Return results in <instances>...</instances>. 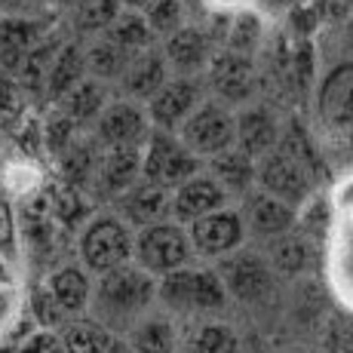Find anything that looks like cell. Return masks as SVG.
Wrapping results in <instances>:
<instances>
[{"instance_id": "cell-4", "label": "cell", "mask_w": 353, "mask_h": 353, "mask_svg": "<svg viewBox=\"0 0 353 353\" xmlns=\"http://www.w3.org/2000/svg\"><path fill=\"white\" fill-rule=\"evenodd\" d=\"M194 246L191 234L179 221H160V225L135 230V246H132V261L145 268L151 276H166L179 268H188L194 261Z\"/></svg>"}, {"instance_id": "cell-23", "label": "cell", "mask_w": 353, "mask_h": 353, "mask_svg": "<svg viewBox=\"0 0 353 353\" xmlns=\"http://www.w3.org/2000/svg\"><path fill=\"white\" fill-rule=\"evenodd\" d=\"M86 80V46L77 40H68L59 46L56 59H52L50 77H46V96L52 101H62L77 83Z\"/></svg>"}, {"instance_id": "cell-30", "label": "cell", "mask_w": 353, "mask_h": 353, "mask_svg": "<svg viewBox=\"0 0 353 353\" xmlns=\"http://www.w3.org/2000/svg\"><path fill=\"white\" fill-rule=\"evenodd\" d=\"M332 283H335L338 295L353 307V221L347 219L332 236Z\"/></svg>"}, {"instance_id": "cell-3", "label": "cell", "mask_w": 353, "mask_h": 353, "mask_svg": "<svg viewBox=\"0 0 353 353\" xmlns=\"http://www.w3.org/2000/svg\"><path fill=\"white\" fill-rule=\"evenodd\" d=\"M135 234L120 215L101 212L92 215L83 228H80L77 240V258L92 276H101L114 268H123L132 261Z\"/></svg>"}, {"instance_id": "cell-32", "label": "cell", "mask_w": 353, "mask_h": 353, "mask_svg": "<svg viewBox=\"0 0 353 353\" xmlns=\"http://www.w3.org/2000/svg\"><path fill=\"white\" fill-rule=\"evenodd\" d=\"M310 255H314V246H310L307 236H298V234H283L276 240H270V268L280 270V274H301L304 268L310 264Z\"/></svg>"}, {"instance_id": "cell-34", "label": "cell", "mask_w": 353, "mask_h": 353, "mask_svg": "<svg viewBox=\"0 0 353 353\" xmlns=\"http://www.w3.org/2000/svg\"><path fill=\"white\" fill-rule=\"evenodd\" d=\"M123 12L120 0H86L80 10L71 12V25L77 34H105Z\"/></svg>"}, {"instance_id": "cell-41", "label": "cell", "mask_w": 353, "mask_h": 353, "mask_svg": "<svg viewBox=\"0 0 353 353\" xmlns=\"http://www.w3.org/2000/svg\"><path fill=\"white\" fill-rule=\"evenodd\" d=\"M16 353H68L65 341H62V332H52V329H37L28 332L22 338V344L16 347Z\"/></svg>"}, {"instance_id": "cell-46", "label": "cell", "mask_w": 353, "mask_h": 353, "mask_svg": "<svg viewBox=\"0 0 353 353\" xmlns=\"http://www.w3.org/2000/svg\"><path fill=\"white\" fill-rule=\"evenodd\" d=\"M120 3H123V6H129V10H141V12H145L148 6L154 3V0H120Z\"/></svg>"}, {"instance_id": "cell-7", "label": "cell", "mask_w": 353, "mask_h": 353, "mask_svg": "<svg viewBox=\"0 0 353 353\" xmlns=\"http://www.w3.org/2000/svg\"><path fill=\"white\" fill-rule=\"evenodd\" d=\"M310 163L289 154L286 148H276L274 154L258 160V181L255 188L268 191L270 196L283 200L286 206L298 209L310 200Z\"/></svg>"}, {"instance_id": "cell-36", "label": "cell", "mask_w": 353, "mask_h": 353, "mask_svg": "<svg viewBox=\"0 0 353 353\" xmlns=\"http://www.w3.org/2000/svg\"><path fill=\"white\" fill-rule=\"evenodd\" d=\"M50 203H52V215H56V221L68 230L80 228V221L86 219V200L83 194H80V188L74 185H56L50 194Z\"/></svg>"}, {"instance_id": "cell-8", "label": "cell", "mask_w": 353, "mask_h": 353, "mask_svg": "<svg viewBox=\"0 0 353 353\" xmlns=\"http://www.w3.org/2000/svg\"><path fill=\"white\" fill-rule=\"evenodd\" d=\"M154 132V123L148 117V108L132 99H111L99 123L92 126V135L101 148H145Z\"/></svg>"}, {"instance_id": "cell-33", "label": "cell", "mask_w": 353, "mask_h": 353, "mask_svg": "<svg viewBox=\"0 0 353 353\" xmlns=\"http://www.w3.org/2000/svg\"><path fill=\"white\" fill-rule=\"evenodd\" d=\"M62 341L68 353H108L117 338L108 329H101L96 320H90V323L74 320L62 329Z\"/></svg>"}, {"instance_id": "cell-28", "label": "cell", "mask_w": 353, "mask_h": 353, "mask_svg": "<svg viewBox=\"0 0 353 353\" xmlns=\"http://www.w3.org/2000/svg\"><path fill=\"white\" fill-rule=\"evenodd\" d=\"M105 37L114 40L120 50L129 52V56H139V52L154 50V46H157V34L151 31V25H148L145 12H132V10H123V12H120L117 22H114L111 28L105 31Z\"/></svg>"}, {"instance_id": "cell-45", "label": "cell", "mask_w": 353, "mask_h": 353, "mask_svg": "<svg viewBox=\"0 0 353 353\" xmlns=\"http://www.w3.org/2000/svg\"><path fill=\"white\" fill-rule=\"evenodd\" d=\"M50 3H52V6H62V10H71V12H74V10H80V6H83L86 0H50Z\"/></svg>"}, {"instance_id": "cell-38", "label": "cell", "mask_w": 353, "mask_h": 353, "mask_svg": "<svg viewBox=\"0 0 353 353\" xmlns=\"http://www.w3.org/2000/svg\"><path fill=\"white\" fill-rule=\"evenodd\" d=\"M145 19L157 40H166L169 34L185 28V0H154L145 10Z\"/></svg>"}, {"instance_id": "cell-22", "label": "cell", "mask_w": 353, "mask_h": 353, "mask_svg": "<svg viewBox=\"0 0 353 353\" xmlns=\"http://www.w3.org/2000/svg\"><path fill=\"white\" fill-rule=\"evenodd\" d=\"M206 172L225 188L228 196H246L258 181V163L240 148H230L219 157L206 160Z\"/></svg>"}, {"instance_id": "cell-16", "label": "cell", "mask_w": 353, "mask_h": 353, "mask_svg": "<svg viewBox=\"0 0 353 353\" xmlns=\"http://www.w3.org/2000/svg\"><path fill=\"white\" fill-rule=\"evenodd\" d=\"M280 120L264 105H243L236 111V148L255 163L280 148Z\"/></svg>"}, {"instance_id": "cell-17", "label": "cell", "mask_w": 353, "mask_h": 353, "mask_svg": "<svg viewBox=\"0 0 353 353\" xmlns=\"http://www.w3.org/2000/svg\"><path fill=\"white\" fill-rule=\"evenodd\" d=\"M169 194L166 188H157L151 181L141 179L135 188H129L123 196L114 200L117 206V215L126 221L129 228L141 230V228H151V225H160V221H169L172 219V206H169Z\"/></svg>"}, {"instance_id": "cell-37", "label": "cell", "mask_w": 353, "mask_h": 353, "mask_svg": "<svg viewBox=\"0 0 353 353\" xmlns=\"http://www.w3.org/2000/svg\"><path fill=\"white\" fill-rule=\"evenodd\" d=\"M80 129H83V126H77V123H74V120L62 111V108H59V111H52L50 117H46V123H43V148L59 160V157H62V154L68 151V148H71L74 141L83 135Z\"/></svg>"}, {"instance_id": "cell-24", "label": "cell", "mask_w": 353, "mask_h": 353, "mask_svg": "<svg viewBox=\"0 0 353 353\" xmlns=\"http://www.w3.org/2000/svg\"><path fill=\"white\" fill-rule=\"evenodd\" d=\"M108 105H111L108 83H101V80H92V77H86L83 83H77L62 101H59V108H62V111L77 126H96Z\"/></svg>"}, {"instance_id": "cell-35", "label": "cell", "mask_w": 353, "mask_h": 353, "mask_svg": "<svg viewBox=\"0 0 353 353\" xmlns=\"http://www.w3.org/2000/svg\"><path fill=\"white\" fill-rule=\"evenodd\" d=\"M191 353H236L240 350V338L228 323H206L191 335L188 344Z\"/></svg>"}, {"instance_id": "cell-44", "label": "cell", "mask_w": 353, "mask_h": 353, "mask_svg": "<svg viewBox=\"0 0 353 353\" xmlns=\"http://www.w3.org/2000/svg\"><path fill=\"white\" fill-rule=\"evenodd\" d=\"M209 12H236V10H246L252 6L255 0H200Z\"/></svg>"}, {"instance_id": "cell-13", "label": "cell", "mask_w": 353, "mask_h": 353, "mask_svg": "<svg viewBox=\"0 0 353 353\" xmlns=\"http://www.w3.org/2000/svg\"><path fill=\"white\" fill-rule=\"evenodd\" d=\"M160 50L175 77H203L215 56L212 37L203 28H194V25H185L175 34H169L160 43Z\"/></svg>"}, {"instance_id": "cell-29", "label": "cell", "mask_w": 353, "mask_h": 353, "mask_svg": "<svg viewBox=\"0 0 353 353\" xmlns=\"http://www.w3.org/2000/svg\"><path fill=\"white\" fill-rule=\"evenodd\" d=\"M129 62H132V56L126 50H120L114 40H108L105 34L86 46V74L92 80H101V83H108V80H117L120 83Z\"/></svg>"}, {"instance_id": "cell-19", "label": "cell", "mask_w": 353, "mask_h": 353, "mask_svg": "<svg viewBox=\"0 0 353 353\" xmlns=\"http://www.w3.org/2000/svg\"><path fill=\"white\" fill-rule=\"evenodd\" d=\"M169 77H172V71L166 65V56H163L160 46H154V50L132 56V62L126 65L123 77H120V90H123V99L148 105L166 86Z\"/></svg>"}, {"instance_id": "cell-26", "label": "cell", "mask_w": 353, "mask_h": 353, "mask_svg": "<svg viewBox=\"0 0 353 353\" xmlns=\"http://www.w3.org/2000/svg\"><path fill=\"white\" fill-rule=\"evenodd\" d=\"M323 117L341 132L353 135V68H344L325 83Z\"/></svg>"}, {"instance_id": "cell-9", "label": "cell", "mask_w": 353, "mask_h": 353, "mask_svg": "<svg viewBox=\"0 0 353 353\" xmlns=\"http://www.w3.org/2000/svg\"><path fill=\"white\" fill-rule=\"evenodd\" d=\"M206 101V83L203 77H169L166 86L148 101V117H151L154 129L163 132H175L185 126V120L191 117L196 108Z\"/></svg>"}, {"instance_id": "cell-10", "label": "cell", "mask_w": 353, "mask_h": 353, "mask_svg": "<svg viewBox=\"0 0 353 353\" xmlns=\"http://www.w3.org/2000/svg\"><path fill=\"white\" fill-rule=\"evenodd\" d=\"M188 234H191V246L196 255L203 258H228L234 255L236 249H243L246 243V221H243L240 209H215L206 219L188 225Z\"/></svg>"}, {"instance_id": "cell-12", "label": "cell", "mask_w": 353, "mask_h": 353, "mask_svg": "<svg viewBox=\"0 0 353 353\" xmlns=\"http://www.w3.org/2000/svg\"><path fill=\"white\" fill-rule=\"evenodd\" d=\"M206 86L221 105H249L255 92V62L252 56L219 50L206 68Z\"/></svg>"}, {"instance_id": "cell-27", "label": "cell", "mask_w": 353, "mask_h": 353, "mask_svg": "<svg viewBox=\"0 0 353 353\" xmlns=\"http://www.w3.org/2000/svg\"><path fill=\"white\" fill-rule=\"evenodd\" d=\"M175 344H179V335H175L172 320L157 314V310H151L145 320L129 332L132 353H175Z\"/></svg>"}, {"instance_id": "cell-18", "label": "cell", "mask_w": 353, "mask_h": 353, "mask_svg": "<svg viewBox=\"0 0 353 353\" xmlns=\"http://www.w3.org/2000/svg\"><path fill=\"white\" fill-rule=\"evenodd\" d=\"M141 166H145L141 148H105L92 185L99 188L101 196L117 200L141 181Z\"/></svg>"}, {"instance_id": "cell-1", "label": "cell", "mask_w": 353, "mask_h": 353, "mask_svg": "<svg viewBox=\"0 0 353 353\" xmlns=\"http://www.w3.org/2000/svg\"><path fill=\"white\" fill-rule=\"evenodd\" d=\"M157 304V276H151L135 261L101 274L92 289L90 314L111 335L132 332Z\"/></svg>"}, {"instance_id": "cell-51", "label": "cell", "mask_w": 353, "mask_h": 353, "mask_svg": "<svg viewBox=\"0 0 353 353\" xmlns=\"http://www.w3.org/2000/svg\"><path fill=\"white\" fill-rule=\"evenodd\" d=\"M350 221H353V212H350Z\"/></svg>"}, {"instance_id": "cell-5", "label": "cell", "mask_w": 353, "mask_h": 353, "mask_svg": "<svg viewBox=\"0 0 353 353\" xmlns=\"http://www.w3.org/2000/svg\"><path fill=\"white\" fill-rule=\"evenodd\" d=\"M141 157H145L141 179L157 185V188H166L169 194L206 169V163L196 157L194 151H188V145L179 139V135L163 132V129H154L151 132L148 145L141 148Z\"/></svg>"}, {"instance_id": "cell-21", "label": "cell", "mask_w": 353, "mask_h": 353, "mask_svg": "<svg viewBox=\"0 0 353 353\" xmlns=\"http://www.w3.org/2000/svg\"><path fill=\"white\" fill-rule=\"evenodd\" d=\"M43 43L40 25L28 16H3L0 19V65L3 71H16L37 46Z\"/></svg>"}, {"instance_id": "cell-43", "label": "cell", "mask_w": 353, "mask_h": 353, "mask_svg": "<svg viewBox=\"0 0 353 353\" xmlns=\"http://www.w3.org/2000/svg\"><path fill=\"white\" fill-rule=\"evenodd\" d=\"M16 243V219H12V206L0 196V249H12Z\"/></svg>"}, {"instance_id": "cell-40", "label": "cell", "mask_w": 353, "mask_h": 353, "mask_svg": "<svg viewBox=\"0 0 353 353\" xmlns=\"http://www.w3.org/2000/svg\"><path fill=\"white\" fill-rule=\"evenodd\" d=\"M31 314H34V320L40 323V329H56L62 320H68V316L62 314V307L56 304V298H52V292L46 286L31 295Z\"/></svg>"}, {"instance_id": "cell-42", "label": "cell", "mask_w": 353, "mask_h": 353, "mask_svg": "<svg viewBox=\"0 0 353 353\" xmlns=\"http://www.w3.org/2000/svg\"><path fill=\"white\" fill-rule=\"evenodd\" d=\"M22 108V90L12 77H0V123L10 120Z\"/></svg>"}, {"instance_id": "cell-11", "label": "cell", "mask_w": 353, "mask_h": 353, "mask_svg": "<svg viewBox=\"0 0 353 353\" xmlns=\"http://www.w3.org/2000/svg\"><path fill=\"white\" fill-rule=\"evenodd\" d=\"M219 274L225 280L228 298H236L243 304L264 301L270 295V289H274V268H270V261L258 252H249V249H236L234 255H228Z\"/></svg>"}, {"instance_id": "cell-6", "label": "cell", "mask_w": 353, "mask_h": 353, "mask_svg": "<svg viewBox=\"0 0 353 353\" xmlns=\"http://www.w3.org/2000/svg\"><path fill=\"white\" fill-rule=\"evenodd\" d=\"M179 139L203 163L236 148V114L215 99H206L179 129Z\"/></svg>"}, {"instance_id": "cell-2", "label": "cell", "mask_w": 353, "mask_h": 353, "mask_svg": "<svg viewBox=\"0 0 353 353\" xmlns=\"http://www.w3.org/2000/svg\"><path fill=\"white\" fill-rule=\"evenodd\" d=\"M157 301L172 314H206L221 310L228 301L225 280L215 268L188 264L157 280Z\"/></svg>"}, {"instance_id": "cell-39", "label": "cell", "mask_w": 353, "mask_h": 353, "mask_svg": "<svg viewBox=\"0 0 353 353\" xmlns=\"http://www.w3.org/2000/svg\"><path fill=\"white\" fill-rule=\"evenodd\" d=\"M6 191L19 200H31L40 188V172L34 169V163H10L6 166Z\"/></svg>"}, {"instance_id": "cell-14", "label": "cell", "mask_w": 353, "mask_h": 353, "mask_svg": "<svg viewBox=\"0 0 353 353\" xmlns=\"http://www.w3.org/2000/svg\"><path fill=\"white\" fill-rule=\"evenodd\" d=\"M230 203L228 191L212 179V175L203 169L200 175H194L191 181H185L181 188H175L169 196V206H172V221L179 225H194V221L206 219L215 209H225Z\"/></svg>"}, {"instance_id": "cell-49", "label": "cell", "mask_w": 353, "mask_h": 353, "mask_svg": "<svg viewBox=\"0 0 353 353\" xmlns=\"http://www.w3.org/2000/svg\"><path fill=\"white\" fill-rule=\"evenodd\" d=\"M16 3H37V0H16Z\"/></svg>"}, {"instance_id": "cell-48", "label": "cell", "mask_w": 353, "mask_h": 353, "mask_svg": "<svg viewBox=\"0 0 353 353\" xmlns=\"http://www.w3.org/2000/svg\"><path fill=\"white\" fill-rule=\"evenodd\" d=\"M268 6H286V3H292V0H264Z\"/></svg>"}, {"instance_id": "cell-25", "label": "cell", "mask_w": 353, "mask_h": 353, "mask_svg": "<svg viewBox=\"0 0 353 353\" xmlns=\"http://www.w3.org/2000/svg\"><path fill=\"white\" fill-rule=\"evenodd\" d=\"M101 151L105 148L99 145L96 135H80L71 148L59 157V169H62V179L74 188H83L96 181V169L101 160Z\"/></svg>"}, {"instance_id": "cell-47", "label": "cell", "mask_w": 353, "mask_h": 353, "mask_svg": "<svg viewBox=\"0 0 353 353\" xmlns=\"http://www.w3.org/2000/svg\"><path fill=\"white\" fill-rule=\"evenodd\" d=\"M108 353H132V347H129V344H120V341H114V347L108 350Z\"/></svg>"}, {"instance_id": "cell-31", "label": "cell", "mask_w": 353, "mask_h": 353, "mask_svg": "<svg viewBox=\"0 0 353 353\" xmlns=\"http://www.w3.org/2000/svg\"><path fill=\"white\" fill-rule=\"evenodd\" d=\"M264 37V19L255 6L230 12V22L225 31V50L240 52V56H252Z\"/></svg>"}, {"instance_id": "cell-50", "label": "cell", "mask_w": 353, "mask_h": 353, "mask_svg": "<svg viewBox=\"0 0 353 353\" xmlns=\"http://www.w3.org/2000/svg\"><path fill=\"white\" fill-rule=\"evenodd\" d=\"M3 3H10V0H0V6H3Z\"/></svg>"}, {"instance_id": "cell-15", "label": "cell", "mask_w": 353, "mask_h": 353, "mask_svg": "<svg viewBox=\"0 0 353 353\" xmlns=\"http://www.w3.org/2000/svg\"><path fill=\"white\" fill-rule=\"evenodd\" d=\"M240 215L249 234L264 236V240H276L298 225V209L286 206L261 188H252L246 196H240Z\"/></svg>"}, {"instance_id": "cell-20", "label": "cell", "mask_w": 353, "mask_h": 353, "mask_svg": "<svg viewBox=\"0 0 353 353\" xmlns=\"http://www.w3.org/2000/svg\"><path fill=\"white\" fill-rule=\"evenodd\" d=\"M46 289L52 292V298H56V304L62 307V314L68 320H74V316L90 314L96 280H92V274L83 264H62V268H56L50 274Z\"/></svg>"}]
</instances>
